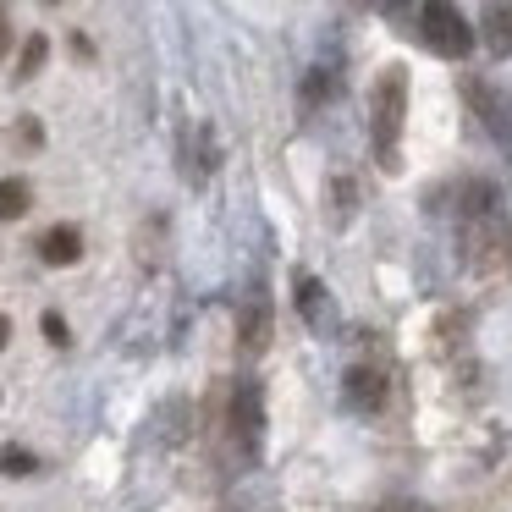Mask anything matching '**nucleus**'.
Instances as JSON below:
<instances>
[{"mask_svg":"<svg viewBox=\"0 0 512 512\" xmlns=\"http://www.w3.org/2000/svg\"><path fill=\"white\" fill-rule=\"evenodd\" d=\"M325 94H331V78H325V72H314V78L303 83V100H309V105H320Z\"/></svg>","mask_w":512,"mask_h":512,"instance_id":"15","label":"nucleus"},{"mask_svg":"<svg viewBox=\"0 0 512 512\" xmlns=\"http://www.w3.org/2000/svg\"><path fill=\"white\" fill-rule=\"evenodd\" d=\"M292 298H298L303 320H309L314 331H331V325H336L331 292H325V281H320V276H309V270H298V276H292Z\"/></svg>","mask_w":512,"mask_h":512,"instance_id":"7","label":"nucleus"},{"mask_svg":"<svg viewBox=\"0 0 512 512\" xmlns=\"http://www.w3.org/2000/svg\"><path fill=\"white\" fill-rule=\"evenodd\" d=\"M479 28H485V50H490V56H512V0H485Z\"/></svg>","mask_w":512,"mask_h":512,"instance_id":"10","label":"nucleus"},{"mask_svg":"<svg viewBox=\"0 0 512 512\" xmlns=\"http://www.w3.org/2000/svg\"><path fill=\"white\" fill-rule=\"evenodd\" d=\"M232 435L243 446V457H259V435H265V391L254 380H243L232 397Z\"/></svg>","mask_w":512,"mask_h":512,"instance_id":"3","label":"nucleus"},{"mask_svg":"<svg viewBox=\"0 0 512 512\" xmlns=\"http://www.w3.org/2000/svg\"><path fill=\"white\" fill-rule=\"evenodd\" d=\"M353 204H358V182L353 177H336L331 182V221L347 226V221H353Z\"/></svg>","mask_w":512,"mask_h":512,"instance_id":"13","label":"nucleus"},{"mask_svg":"<svg viewBox=\"0 0 512 512\" xmlns=\"http://www.w3.org/2000/svg\"><path fill=\"white\" fill-rule=\"evenodd\" d=\"M402 122H408V67L391 61V67H380L375 94H369V138H375V160L386 171H402Z\"/></svg>","mask_w":512,"mask_h":512,"instance_id":"1","label":"nucleus"},{"mask_svg":"<svg viewBox=\"0 0 512 512\" xmlns=\"http://www.w3.org/2000/svg\"><path fill=\"white\" fill-rule=\"evenodd\" d=\"M413 34L424 39V50H435L441 61H463L474 50V28L457 12L452 0H419L413 6Z\"/></svg>","mask_w":512,"mask_h":512,"instance_id":"2","label":"nucleus"},{"mask_svg":"<svg viewBox=\"0 0 512 512\" xmlns=\"http://www.w3.org/2000/svg\"><path fill=\"white\" fill-rule=\"evenodd\" d=\"M39 468V457L28 452V446H17V441H0V474L6 479H28Z\"/></svg>","mask_w":512,"mask_h":512,"instance_id":"12","label":"nucleus"},{"mask_svg":"<svg viewBox=\"0 0 512 512\" xmlns=\"http://www.w3.org/2000/svg\"><path fill=\"white\" fill-rule=\"evenodd\" d=\"M45 56H50V39H45V34H28L23 61H17V78H34V72L45 67Z\"/></svg>","mask_w":512,"mask_h":512,"instance_id":"14","label":"nucleus"},{"mask_svg":"<svg viewBox=\"0 0 512 512\" xmlns=\"http://www.w3.org/2000/svg\"><path fill=\"white\" fill-rule=\"evenodd\" d=\"M237 336H243V353L259 358L270 347V292L254 287L243 298V314H237Z\"/></svg>","mask_w":512,"mask_h":512,"instance_id":"6","label":"nucleus"},{"mask_svg":"<svg viewBox=\"0 0 512 512\" xmlns=\"http://www.w3.org/2000/svg\"><path fill=\"white\" fill-rule=\"evenodd\" d=\"M463 94H468V105H474V116L490 127V138H496L501 149H512V105L501 100V94L490 89V83H479V78H468V83H463Z\"/></svg>","mask_w":512,"mask_h":512,"instance_id":"5","label":"nucleus"},{"mask_svg":"<svg viewBox=\"0 0 512 512\" xmlns=\"http://www.w3.org/2000/svg\"><path fill=\"white\" fill-rule=\"evenodd\" d=\"M28 210H34V188L23 177H6L0 182V221H23Z\"/></svg>","mask_w":512,"mask_h":512,"instance_id":"11","label":"nucleus"},{"mask_svg":"<svg viewBox=\"0 0 512 512\" xmlns=\"http://www.w3.org/2000/svg\"><path fill=\"white\" fill-rule=\"evenodd\" d=\"M45 336H50V342H56V347H67V342H72V336H67V320H61L56 309L45 314Z\"/></svg>","mask_w":512,"mask_h":512,"instance_id":"16","label":"nucleus"},{"mask_svg":"<svg viewBox=\"0 0 512 512\" xmlns=\"http://www.w3.org/2000/svg\"><path fill=\"white\" fill-rule=\"evenodd\" d=\"M39 259H45V265H78L83 259V232L72 221L50 226V232L39 237Z\"/></svg>","mask_w":512,"mask_h":512,"instance_id":"8","label":"nucleus"},{"mask_svg":"<svg viewBox=\"0 0 512 512\" xmlns=\"http://www.w3.org/2000/svg\"><path fill=\"white\" fill-rule=\"evenodd\" d=\"M342 402L353 413H380L386 408V369L380 364H353L342 375Z\"/></svg>","mask_w":512,"mask_h":512,"instance_id":"4","label":"nucleus"},{"mask_svg":"<svg viewBox=\"0 0 512 512\" xmlns=\"http://www.w3.org/2000/svg\"><path fill=\"white\" fill-rule=\"evenodd\" d=\"M12 342V320H6V314H0V347Z\"/></svg>","mask_w":512,"mask_h":512,"instance_id":"18","label":"nucleus"},{"mask_svg":"<svg viewBox=\"0 0 512 512\" xmlns=\"http://www.w3.org/2000/svg\"><path fill=\"white\" fill-rule=\"evenodd\" d=\"M457 215H463V221H485V215H501V188H496V182H485V177L463 182V188H457Z\"/></svg>","mask_w":512,"mask_h":512,"instance_id":"9","label":"nucleus"},{"mask_svg":"<svg viewBox=\"0 0 512 512\" xmlns=\"http://www.w3.org/2000/svg\"><path fill=\"white\" fill-rule=\"evenodd\" d=\"M45 6H56V0H45Z\"/></svg>","mask_w":512,"mask_h":512,"instance_id":"19","label":"nucleus"},{"mask_svg":"<svg viewBox=\"0 0 512 512\" xmlns=\"http://www.w3.org/2000/svg\"><path fill=\"white\" fill-rule=\"evenodd\" d=\"M12 50V23H6V12H0V56Z\"/></svg>","mask_w":512,"mask_h":512,"instance_id":"17","label":"nucleus"}]
</instances>
